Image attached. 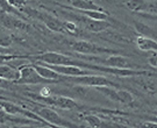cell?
Instances as JSON below:
<instances>
[{
	"label": "cell",
	"instance_id": "f546056e",
	"mask_svg": "<svg viewBox=\"0 0 157 128\" xmlns=\"http://www.w3.org/2000/svg\"><path fill=\"white\" fill-rule=\"evenodd\" d=\"M148 63H149L152 68L157 69V52H154L151 56L148 57Z\"/></svg>",
	"mask_w": 157,
	"mask_h": 128
},
{
	"label": "cell",
	"instance_id": "e0dca14e",
	"mask_svg": "<svg viewBox=\"0 0 157 128\" xmlns=\"http://www.w3.org/2000/svg\"><path fill=\"white\" fill-rule=\"evenodd\" d=\"M122 5L130 12H135V13H141L144 12L149 8V4L146 0H126L124 1Z\"/></svg>",
	"mask_w": 157,
	"mask_h": 128
},
{
	"label": "cell",
	"instance_id": "ac0fdd59",
	"mask_svg": "<svg viewBox=\"0 0 157 128\" xmlns=\"http://www.w3.org/2000/svg\"><path fill=\"white\" fill-rule=\"evenodd\" d=\"M134 26L136 32L141 34V36H144V37L157 41V30L152 29L151 27H149V26H147V25H144L143 22H140V21H135Z\"/></svg>",
	"mask_w": 157,
	"mask_h": 128
},
{
	"label": "cell",
	"instance_id": "4316f807",
	"mask_svg": "<svg viewBox=\"0 0 157 128\" xmlns=\"http://www.w3.org/2000/svg\"><path fill=\"white\" fill-rule=\"evenodd\" d=\"M8 2H10V5H12L15 10L17 11H22L23 7H26V4H27V1L26 0H7Z\"/></svg>",
	"mask_w": 157,
	"mask_h": 128
},
{
	"label": "cell",
	"instance_id": "9a60e30c",
	"mask_svg": "<svg viewBox=\"0 0 157 128\" xmlns=\"http://www.w3.org/2000/svg\"><path fill=\"white\" fill-rule=\"evenodd\" d=\"M19 77H20L19 69L12 67V65H8V64L1 63V65H0V78L15 83L19 79Z\"/></svg>",
	"mask_w": 157,
	"mask_h": 128
},
{
	"label": "cell",
	"instance_id": "52a82bcc",
	"mask_svg": "<svg viewBox=\"0 0 157 128\" xmlns=\"http://www.w3.org/2000/svg\"><path fill=\"white\" fill-rule=\"evenodd\" d=\"M37 103H43L47 106H52V107H57V108H61V110H79L82 108V106L79 105L76 100H73L69 97H64V95H52L48 98H42V97H34Z\"/></svg>",
	"mask_w": 157,
	"mask_h": 128
},
{
	"label": "cell",
	"instance_id": "f1b7e54d",
	"mask_svg": "<svg viewBox=\"0 0 157 128\" xmlns=\"http://www.w3.org/2000/svg\"><path fill=\"white\" fill-rule=\"evenodd\" d=\"M139 128H157V122L154 121H143L139 123Z\"/></svg>",
	"mask_w": 157,
	"mask_h": 128
},
{
	"label": "cell",
	"instance_id": "44dd1931",
	"mask_svg": "<svg viewBox=\"0 0 157 128\" xmlns=\"http://www.w3.org/2000/svg\"><path fill=\"white\" fill-rule=\"evenodd\" d=\"M117 95H118V103H121V104H124V105H133L134 97L129 91L117 90Z\"/></svg>",
	"mask_w": 157,
	"mask_h": 128
},
{
	"label": "cell",
	"instance_id": "8992f818",
	"mask_svg": "<svg viewBox=\"0 0 157 128\" xmlns=\"http://www.w3.org/2000/svg\"><path fill=\"white\" fill-rule=\"evenodd\" d=\"M64 78H65V80H69V82L77 84V85H82V86H93V87H98V86H112V87H115V86H118L117 84L111 82L106 77L98 76V75H85V76Z\"/></svg>",
	"mask_w": 157,
	"mask_h": 128
},
{
	"label": "cell",
	"instance_id": "603a6c76",
	"mask_svg": "<svg viewBox=\"0 0 157 128\" xmlns=\"http://www.w3.org/2000/svg\"><path fill=\"white\" fill-rule=\"evenodd\" d=\"M0 8H1L2 12L8 13V14H13V15H17L19 17H23L22 13L20 11H17V10H15L12 5H10V2L7 0H0Z\"/></svg>",
	"mask_w": 157,
	"mask_h": 128
},
{
	"label": "cell",
	"instance_id": "6da1fadb",
	"mask_svg": "<svg viewBox=\"0 0 157 128\" xmlns=\"http://www.w3.org/2000/svg\"><path fill=\"white\" fill-rule=\"evenodd\" d=\"M33 105L34 107L30 111L41 119H43V121L49 126H56L59 128H79L76 123L62 118L54 108L49 106H43L41 103H33Z\"/></svg>",
	"mask_w": 157,
	"mask_h": 128
},
{
	"label": "cell",
	"instance_id": "cb8c5ba5",
	"mask_svg": "<svg viewBox=\"0 0 157 128\" xmlns=\"http://www.w3.org/2000/svg\"><path fill=\"white\" fill-rule=\"evenodd\" d=\"M84 120L87 122V125H89L91 128H100L101 122H102V120H101L100 118L97 117V115H94V114H89V115H85Z\"/></svg>",
	"mask_w": 157,
	"mask_h": 128
},
{
	"label": "cell",
	"instance_id": "4fadbf2b",
	"mask_svg": "<svg viewBox=\"0 0 157 128\" xmlns=\"http://www.w3.org/2000/svg\"><path fill=\"white\" fill-rule=\"evenodd\" d=\"M33 67L35 68V70L39 72V75L42 78H44L49 82H58V80H65V78L61 76L59 73H57L56 71H54L52 69H50L49 67H45V65H41V64H33Z\"/></svg>",
	"mask_w": 157,
	"mask_h": 128
},
{
	"label": "cell",
	"instance_id": "4dcf8cb0",
	"mask_svg": "<svg viewBox=\"0 0 157 128\" xmlns=\"http://www.w3.org/2000/svg\"><path fill=\"white\" fill-rule=\"evenodd\" d=\"M13 82H10V80H6V79H2L0 78V89H10Z\"/></svg>",
	"mask_w": 157,
	"mask_h": 128
},
{
	"label": "cell",
	"instance_id": "ba28073f",
	"mask_svg": "<svg viewBox=\"0 0 157 128\" xmlns=\"http://www.w3.org/2000/svg\"><path fill=\"white\" fill-rule=\"evenodd\" d=\"M67 15L70 17H72L73 20L78 21L86 30H90V32H93V33H100L102 30H106L108 27H111L108 21L93 20V19H90V17L82 15V14L77 15V14H73V13H69Z\"/></svg>",
	"mask_w": 157,
	"mask_h": 128
},
{
	"label": "cell",
	"instance_id": "30bf717a",
	"mask_svg": "<svg viewBox=\"0 0 157 128\" xmlns=\"http://www.w3.org/2000/svg\"><path fill=\"white\" fill-rule=\"evenodd\" d=\"M0 23L7 29L11 30H28L29 26L17 15L8 14L5 12H0Z\"/></svg>",
	"mask_w": 157,
	"mask_h": 128
},
{
	"label": "cell",
	"instance_id": "277c9868",
	"mask_svg": "<svg viewBox=\"0 0 157 128\" xmlns=\"http://www.w3.org/2000/svg\"><path fill=\"white\" fill-rule=\"evenodd\" d=\"M35 58L41 63L49 64V65H76V67L80 68L82 63H83V61H78V60H75L70 56L54 52V51H49V52H44V54L35 56Z\"/></svg>",
	"mask_w": 157,
	"mask_h": 128
},
{
	"label": "cell",
	"instance_id": "5b68a950",
	"mask_svg": "<svg viewBox=\"0 0 157 128\" xmlns=\"http://www.w3.org/2000/svg\"><path fill=\"white\" fill-rule=\"evenodd\" d=\"M20 77L14 84L19 85H37V84H48L52 83L44 78H42L39 72L35 70L33 64H23L22 67L19 68Z\"/></svg>",
	"mask_w": 157,
	"mask_h": 128
},
{
	"label": "cell",
	"instance_id": "836d02e7",
	"mask_svg": "<svg viewBox=\"0 0 157 128\" xmlns=\"http://www.w3.org/2000/svg\"><path fill=\"white\" fill-rule=\"evenodd\" d=\"M1 52H2V50H1V49H0V54H1Z\"/></svg>",
	"mask_w": 157,
	"mask_h": 128
},
{
	"label": "cell",
	"instance_id": "484cf974",
	"mask_svg": "<svg viewBox=\"0 0 157 128\" xmlns=\"http://www.w3.org/2000/svg\"><path fill=\"white\" fill-rule=\"evenodd\" d=\"M63 25H64L65 33L75 34L78 32V27H77V25L73 22V21H63Z\"/></svg>",
	"mask_w": 157,
	"mask_h": 128
},
{
	"label": "cell",
	"instance_id": "d6986e66",
	"mask_svg": "<svg viewBox=\"0 0 157 128\" xmlns=\"http://www.w3.org/2000/svg\"><path fill=\"white\" fill-rule=\"evenodd\" d=\"M136 45L139 49L143 51H154L157 52V41L151 39H148L144 36H139L136 39Z\"/></svg>",
	"mask_w": 157,
	"mask_h": 128
},
{
	"label": "cell",
	"instance_id": "d4e9b609",
	"mask_svg": "<svg viewBox=\"0 0 157 128\" xmlns=\"http://www.w3.org/2000/svg\"><path fill=\"white\" fill-rule=\"evenodd\" d=\"M13 43V37L7 34H0V48H8Z\"/></svg>",
	"mask_w": 157,
	"mask_h": 128
},
{
	"label": "cell",
	"instance_id": "5bb4252c",
	"mask_svg": "<svg viewBox=\"0 0 157 128\" xmlns=\"http://www.w3.org/2000/svg\"><path fill=\"white\" fill-rule=\"evenodd\" d=\"M69 5L78 11H104L99 5L92 0H67Z\"/></svg>",
	"mask_w": 157,
	"mask_h": 128
},
{
	"label": "cell",
	"instance_id": "8fae6325",
	"mask_svg": "<svg viewBox=\"0 0 157 128\" xmlns=\"http://www.w3.org/2000/svg\"><path fill=\"white\" fill-rule=\"evenodd\" d=\"M89 60L98 61L100 64H104L105 67L117 68V69H130L132 67V62L129 61L127 57L121 55H109L105 60L97 58V57H89Z\"/></svg>",
	"mask_w": 157,
	"mask_h": 128
},
{
	"label": "cell",
	"instance_id": "ffe728a7",
	"mask_svg": "<svg viewBox=\"0 0 157 128\" xmlns=\"http://www.w3.org/2000/svg\"><path fill=\"white\" fill-rule=\"evenodd\" d=\"M82 15L93 19V20H101V21H107L108 19V13L105 11H79Z\"/></svg>",
	"mask_w": 157,
	"mask_h": 128
},
{
	"label": "cell",
	"instance_id": "d6a6232c",
	"mask_svg": "<svg viewBox=\"0 0 157 128\" xmlns=\"http://www.w3.org/2000/svg\"><path fill=\"white\" fill-rule=\"evenodd\" d=\"M140 17H144L147 19H151V20H157V14H148V13H139Z\"/></svg>",
	"mask_w": 157,
	"mask_h": 128
},
{
	"label": "cell",
	"instance_id": "9c48e42d",
	"mask_svg": "<svg viewBox=\"0 0 157 128\" xmlns=\"http://www.w3.org/2000/svg\"><path fill=\"white\" fill-rule=\"evenodd\" d=\"M80 68L84 69H90V70H95V71H101V72L112 73L117 76H124V77H129V76H137V75H143L148 73L147 71H141V70H132V69H117V68H109V67H102L99 64H91L83 62Z\"/></svg>",
	"mask_w": 157,
	"mask_h": 128
},
{
	"label": "cell",
	"instance_id": "7c38bea8",
	"mask_svg": "<svg viewBox=\"0 0 157 128\" xmlns=\"http://www.w3.org/2000/svg\"><path fill=\"white\" fill-rule=\"evenodd\" d=\"M39 64L49 67L63 77H77V76H85V75L91 73L90 71L84 70L83 68L76 67V65H49V64H44V63H39Z\"/></svg>",
	"mask_w": 157,
	"mask_h": 128
},
{
	"label": "cell",
	"instance_id": "1f68e13d",
	"mask_svg": "<svg viewBox=\"0 0 157 128\" xmlns=\"http://www.w3.org/2000/svg\"><path fill=\"white\" fill-rule=\"evenodd\" d=\"M21 128H59L56 126H49V125H33V126H22Z\"/></svg>",
	"mask_w": 157,
	"mask_h": 128
},
{
	"label": "cell",
	"instance_id": "7402d4cb",
	"mask_svg": "<svg viewBox=\"0 0 157 128\" xmlns=\"http://www.w3.org/2000/svg\"><path fill=\"white\" fill-rule=\"evenodd\" d=\"M98 90V92H100L101 95H104L106 98H108L112 101H118V95H117V90L113 89L112 86H98L95 87Z\"/></svg>",
	"mask_w": 157,
	"mask_h": 128
},
{
	"label": "cell",
	"instance_id": "83f0119b",
	"mask_svg": "<svg viewBox=\"0 0 157 128\" xmlns=\"http://www.w3.org/2000/svg\"><path fill=\"white\" fill-rule=\"evenodd\" d=\"M50 95H51V89L49 86H43L41 89V91H40V97H42V98H48Z\"/></svg>",
	"mask_w": 157,
	"mask_h": 128
},
{
	"label": "cell",
	"instance_id": "e575fe53",
	"mask_svg": "<svg viewBox=\"0 0 157 128\" xmlns=\"http://www.w3.org/2000/svg\"><path fill=\"white\" fill-rule=\"evenodd\" d=\"M1 63H2V62H0V64H1Z\"/></svg>",
	"mask_w": 157,
	"mask_h": 128
},
{
	"label": "cell",
	"instance_id": "3957f363",
	"mask_svg": "<svg viewBox=\"0 0 157 128\" xmlns=\"http://www.w3.org/2000/svg\"><path fill=\"white\" fill-rule=\"evenodd\" d=\"M71 49L78 54H87V55H117L119 54L118 50H114V49H109V48H105V47H101L95 43H91L87 41H76L72 42L71 45Z\"/></svg>",
	"mask_w": 157,
	"mask_h": 128
},
{
	"label": "cell",
	"instance_id": "7a4b0ae2",
	"mask_svg": "<svg viewBox=\"0 0 157 128\" xmlns=\"http://www.w3.org/2000/svg\"><path fill=\"white\" fill-rule=\"evenodd\" d=\"M23 15L28 17H32V19H36V20H40L41 22L44 23V26L48 29H50L55 33H65V29H64V25H63V21L57 19L56 17L51 15L49 13H47L44 11H40V10H36V8H33V7H23L22 11H21Z\"/></svg>",
	"mask_w": 157,
	"mask_h": 128
},
{
	"label": "cell",
	"instance_id": "2e32d148",
	"mask_svg": "<svg viewBox=\"0 0 157 128\" xmlns=\"http://www.w3.org/2000/svg\"><path fill=\"white\" fill-rule=\"evenodd\" d=\"M0 110L8 113V114H13V115H19L20 114V115L26 117V113H27L26 108L7 100H0Z\"/></svg>",
	"mask_w": 157,
	"mask_h": 128
}]
</instances>
